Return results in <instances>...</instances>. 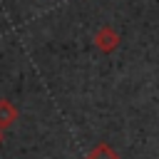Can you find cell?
<instances>
[{
	"instance_id": "cell-2",
	"label": "cell",
	"mask_w": 159,
	"mask_h": 159,
	"mask_svg": "<svg viewBox=\"0 0 159 159\" xmlns=\"http://www.w3.org/2000/svg\"><path fill=\"white\" fill-rule=\"evenodd\" d=\"M89 159H119V154L112 149V147H107V144H99L92 154H89Z\"/></svg>"
},
{
	"instance_id": "cell-1",
	"label": "cell",
	"mask_w": 159,
	"mask_h": 159,
	"mask_svg": "<svg viewBox=\"0 0 159 159\" xmlns=\"http://www.w3.org/2000/svg\"><path fill=\"white\" fill-rule=\"evenodd\" d=\"M94 42H97V47H99L102 52H114V50L119 47V35H117V30H112V27H102V30L94 35Z\"/></svg>"
}]
</instances>
